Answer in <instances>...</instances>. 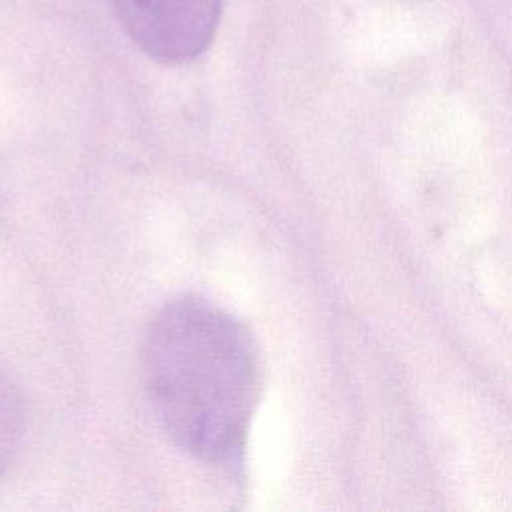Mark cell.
I'll return each instance as SVG.
<instances>
[{
    "mask_svg": "<svg viewBox=\"0 0 512 512\" xmlns=\"http://www.w3.org/2000/svg\"><path fill=\"white\" fill-rule=\"evenodd\" d=\"M26 430V410L24 398L0 366V478L6 474L14 462Z\"/></svg>",
    "mask_w": 512,
    "mask_h": 512,
    "instance_id": "cell-3",
    "label": "cell"
},
{
    "mask_svg": "<svg viewBox=\"0 0 512 512\" xmlns=\"http://www.w3.org/2000/svg\"><path fill=\"white\" fill-rule=\"evenodd\" d=\"M142 382L170 440L210 466L242 462L260 396L254 336L200 296L164 304L142 340Z\"/></svg>",
    "mask_w": 512,
    "mask_h": 512,
    "instance_id": "cell-1",
    "label": "cell"
},
{
    "mask_svg": "<svg viewBox=\"0 0 512 512\" xmlns=\"http://www.w3.org/2000/svg\"><path fill=\"white\" fill-rule=\"evenodd\" d=\"M130 40L150 58L180 64L212 42L222 0H110Z\"/></svg>",
    "mask_w": 512,
    "mask_h": 512,
    "instance_id": "cell-2",
    "label": "cell"
}]
</instances>
